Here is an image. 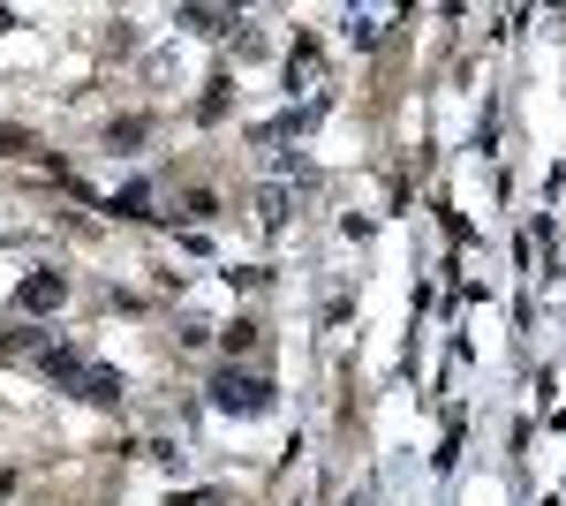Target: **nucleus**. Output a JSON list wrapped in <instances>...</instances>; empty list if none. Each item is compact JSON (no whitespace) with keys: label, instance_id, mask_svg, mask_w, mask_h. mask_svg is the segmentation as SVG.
Listing matches in <instances>:
<instances>
[{"label":"nucleus","instance_id":"3","mask_svg":"<svg viewBox=\"0 0 566 506\" xmlns=\"http://www.w3.org/2000/svg\"><path fill=\"white\" fill-rule=\"evenodd\" d=\"M84 401H98V409H114V401H122V379H114V371H106V363H84Z\"/></svg>","mask_w":566,"mask_h":506},{"label":"nucleus","instance_id":"2","mask_svg":"<svg viewBox=\"0 0 566 506\" xmlns=\"http://www.w3.org/2000/svg\"><path fill=\"white\" fill-rule=\"evenodd\" d=\"M61 296H69V280H61V272H31V280L15 288V310H31V318H39V310H53Z\"/></svg>","mask_w":566,"mask_h":506},{"label":"nucleus","instance_id":"5","mask_svg":"<svg viewBox=\"0 0 566 506\" xmlns=\"http://www.w3.org/2000/svg\"><path fill=\"white\" fill-rule=\"evenodd\" d=\"M227 348H234V355H242V348H264V333L242 318V326H227Z\"/></svg>","mask_w":566,"mask_h":506},{"label":"nucleus","instance_id":"4","mask_svg":"<svg viewBox=\"0 0 566 506\" xmlns=\"http://www.w3.org/2000/svg\"><path fill=\"white\" fill-rule=\"evenodd\" d=\"M258 205H264V227H280L287 219V189H258Z\"/></svg>","mask_w":566,"mask_h":506},{"label":"nucleus","instance_id":"1","mask_svg":"<svg viewBox=\"0 0 566 506\" xmlns=\"http://www.w3.org/2000/svg\"><path fill=\"white\" fill-rule=\"evenodd\" d=\"M212 401L227 416H264V409H272V379H258V371H219Z\"/></svg>","mask_w":566,"mask_h":506}]
</instances>
